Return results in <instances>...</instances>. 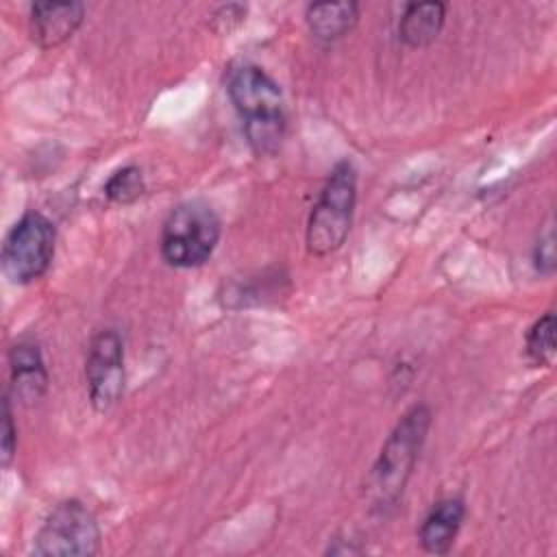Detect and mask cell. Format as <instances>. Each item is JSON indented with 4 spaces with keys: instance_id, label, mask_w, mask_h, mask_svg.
Segmentation results:
<instances>
[{
    "instance_id": "6da1fadb",
    "label": "cell",
    "mask_w": 557,
    "mask_h": 557,
    "mask_svg": "<svg viewBox=\"0 0 557 557\" xmlns=\"http://www.w3.org/2000/svg\"><path fill=\"white\" fill-rule=\"evenodd\" d=\"M226 94L242 117L244 135L255 154H274L285 137V102L265 70L239 61L226 70Z\"/></svg>"
},
{
    "instance_id": "7a4b0ae2",
    "label": "cell",
    "mask_w": 557,
    "mask_h": 557,
    "mask_svg": "<svg viewBox=\"0 0 557 557\" xmlns=\"http://www.w3.org/2000/svg\"><path fill=\"white\" fill-rule=\"evenodd\" d=\"M431 418L433 416L426 405L420 403L409 407L381 446L366 485L376 509L396 505L398 496L403 494L431 429Z\"/></svg>"
},
{
    "instance_id": "3957f363",
    "label": "cell",
    "mask_w": 557,
    "mask_h": 557,
    "mask_svg": "<svg viewBox=\"0 0 557 557\" xmlns=\"http://www.w3.org/2000/svg\"><path fill=\"white\" fill-rule=\"evenodd\" d=\"M357 205V170L352 161L342 159L329 172V178L307 220V250L315 257L342 248L350 233Z\"/></svg>"
},
{
    "instance_id": "277c9868",
    "label": "cell",
    "mask_w": 557,
    "mask_h": 557,
    "mask_svg": "<svg viewBox=\"0 0 557 557\" xmlns=\"http://www.w3.org/2000/svg\"><path fill=\"white\" fill-rule=\"evenodd\" d=\"M220 231V218L207 202H183L163 222L161 257L172 268H198L213 255Z\"/></svg>"
},
{
    "instance_id": "5b68a950",
    "label": "cell",
    "mask_w": 557,
    "mask_h": 557,
    "mask_svg": "<svg viewBox=\"0 0 557 557\" xmlns=\"http://www.w3.org/2000/svg\"><path fill=\"white\" fill-rule=\"evenodd\" d=\"M54 224L39 211H26L2 242V274L13 285H28L41 278L54 257Z\"/></svg>"
},
{
    "instance_id": "8992f818",
    "label": "cell",
    "mask_w": 557,
    "mask_h": 557,
    "mask_svg": "<svg viewBox=\"0 0 557 557\" xmlns=\"http://www.w3.org/2000/svg\"><path fill=\"white\" fill-rule=\"evenodd\" d=\"M102 531L96 516L76 498L59 503L33 540L39 557H91L100 553Z\"/></svg>"
},
{
    "instance_id": "52a82bcc",
    "label": "cell",
    "mask_w": 557,
    "mask_h": 557,
    "mask_svg": "<svg viewBox=\"0 0 557 557\" xmlns=\"http://www.w3.org/2000/svg\"><path fill=\"white\" fill-rule=\"evenodd\" d=\"M85 379L94 411H109L124 389V342L115 329L98 331L87 348Z\"/></svg>"
},
{
    "instance_id": "ba28073f",
    "label": "cell",
    "mask_w": 557,
    "mask_h": 557,
    "mask_svg": "<svg viewBox=\"0 0 557 557\" xmlns=\"http://www.w3.org/2000/svg\"><path fill=\"white\" fill-rule=\"evenodd\" d=\"M83 2H33L30 37L41 50L65 44L83 24Z\"/></svg>"
},
{
    "instance_id": "9c48e42d",
    "label": "cell",
    "mask_w": 557,
    "mask_h": 557,
    "mask_svg": "<svg viewBox=\"0 0 557 557\" xmlns=\"http://www.w3.org/2000/svg\"><path fill=\"white\" fill-rule=\"evenodd\" d=\"M9 372H11V392L20 403L33 405L39 398H44L48 389V370L37 344L17 342L15 346H11Z\"/></svg>"
},
{
    "instance_id": "30bf717a",
    "label": "cell",
    "mask_w": 557,
    "mask_h": 557,
    "mask_svg": "<svg viewBox=\"0 0 557 557\" xmlns=\"http://www.w3.org/2000/svg\"><path fill=\"white\" fill-rule=\"evenodd\" d=\"M466 505L461 498H442L424 516L418 529V542L429 555H446L463 524Z\"/></svg>"
},
{
    "instance_id": "8fae6325",
    "label": "cell",
    "mask_w": 557,
    "mask_h": 557,
    "mask_svg": "<svg viewBox=\"0 0 557 557\" xmlns=\"http://www.w3.org/2000/svg\"><path fill=\"white\" fill-rule=\"evenodd\" d=\"M446 20V4L440 0L409 2L405 4L398 22V39L409 48H426L431 46Z\"/></svg>"
},
{
    "instance_id": "7c38bea8",
    "label": "cell",
    "mask_w": 557,
    "mask_h": 557,
    "mask_svg": "<svg viewBox=\"0 0 557 557\" xmlns=\"http://www.w3.org/2000/svg\"><path fill=\"white\" fill-rule=\"evenodd\" d=\"M305 22L311 35L320 41H337L346 37L359 22V4L344 2H313L307 7Z\"/></svg>"
},
{
    "instance_id": "4fadbf2b",
    "label": "cell",
    "mask_w": 557,
    "mask_h": 557,
    "mask_svg": "<svg viewBox=\"0 0 557 557\" xmlns=\"http://www.w3.org/2000/svg\"><path fill=\"white\" fill-rule=\"evenodd\" d=\"M524 352L533 366H548L555 357V313L546 311L537 318L524 339Z\"/></svg>"
},
{
    "instance_id": "5bb4252c",
    "label": "cell",
    "mask_w": 557,
    "mask_h": 557,
    "mask_svg": "<svg viewBox=\"0 0 557 557\" xmlns=\"http://www.w3.org/2000/svg\"><path fill=\"white\" fill-rule=\"evenodd\" d=\"M144 187L141 170L137 165H124L104 183V196L115 205H131L144 194Z\"/></svg>"
},
{
    "instance_id": "9a60e30c",
    "label": "cell",
    "mask_w": 557,
    "mask_h": 557,
    "mask_svg": "<svg viewBox=\"0 0 557 557\" xmlns=\"http://www.w3.org/2000/svg\"><path fill=\"white\" fill-rule=\"evenodd\" d=\"M17 448V429L13 424V413H11V400L9 396L2 398V437H0V459L2 468H9Z\"/></svg>"
},
{
    "instance_id": "2e32d148",
    "label": "cell",
    "mask_w": 557,
    "mask_h": 557,
    "mask_svg": "<svg viewBox=\"0 0 557 557\" xmlns=\"http://www.w3.org/2000/svg\"><path fill=\"white\" fill-rule=\"evenodd\" d=\"M553 233H548L544 239L537 242L535 246V268L542 274H553L555 270V244H553Z\"/></svg>"
},
{
    "instance_id": "e0dca14e",
    "label": "cell",
    "mask_w": 557,
    "mask_h": 557,
    "mask_svg": "<svg viewBox=\"0 0 557 557\" xmlns=\"http://www.w3.org/2000/svg\"><path fill=\"white\" fill-rule=\"evenodd\" d=\"M244 13H246V9L242 4H226V7H220L215 11L213 20H215V24H220V22L224 24L226 22V30H231L228 22H233V26H237L244 20Z\"/></svg>"
}]
</instances>
